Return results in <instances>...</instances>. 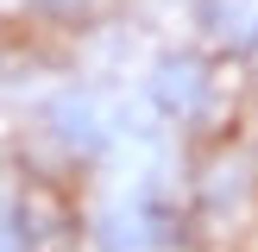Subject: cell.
Masks as SVG:
<instances>
[{
    "label": "cell",
    "mask_w": 258,
    "mask_h": 252,
    "mask_svg": "<svg viewBox=\"0 0 258 252\" xmlns=\"http://www.w3.org/2000/svg\"><path fill=\"white\" fill-rule=\"evenodd\" d=\"M0 252H25V246H19V239H13V233H0Z\"/></svg>",
    "instance_id": "5"
},
{
    "label": "cell",
    "mask_w": 258,
    "mask_h": 252,
    "mask_svg": "<svg viewBox=\"0 0 258 252\" xmlns=\"http://www.w3.org/2000/svg\"><path fill=\"white\" fill-rule=\"evenodd\" d=\"M252 189H258V158L252 151H214V158L202 164V176H196V196L214 202V208H233Z\"/></svg>",
    "instance_id": "4"
},
{
    "label": "cell",
    "mask_w": 258,
    "mask_h": 252,
    "mask_svg": "<svg viewBox=\"0 0 258 252\" xmlns=\"http://www.w3.org/2000/svg\"><path fill=\"white\" fill-rule=\"evenodd\" d=\"M44 120H50V133H57V145L76 151V158H101V151L113 145V113L101 107V95H88V88H63L44 107Z\"/></svg>",
    "instance_id": "3"
},
{
    "label": "cell",
    "mask_w": 258,
    "mask_h": 252,
    "mask_svg": "<svg viewBox=\"0 0 258 252\" xmlns=\"http://www.w3.org/2000/svg\"><path fill=\"white\" fill-rule=\"evenodd\" d=\"M88 233H95L101 252H158V246H170L176 214L158 196H113L107 208H95Z\"/></svg>",
    "instance_id": "1"
},
{
    "label": "cell",
    "mask_w": 258,
    "mask_h": 252,
    "mask_svg": "<svg viewBox=\"0 0 258 252\" xmlns=\"http://www.w3.org/2000/svg\"><path fill=\"white\" fill-rule=\"evenodd\" d=\"M145 95H151V107L170 113V120L202 113V101H208V57H202V50H164V57L151 63V76H145Z\"/></svg>",
    "instance_id": "2"
}]
</instances>
